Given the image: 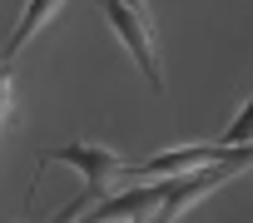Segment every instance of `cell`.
<instances>
[{"label": "cell", "mask_w": 253, "mask_h": 223, "mask_svg": "<svg viewBox=\"0 0 253 223\" xmlns=\"http://www.w3.org/2000/svg\"><path fill=\"white\" fill-rule=\"evenodd\" d=\"M94 5H99V15L109 20V30L119 35V45L129 50V60L144 70L149 89H164V70H159V50H154V25H149V15H139L129 0H94Z\"/></svg>", "instance_id": "cell-1"}, {"label": "cell", "mask_w": 253, "mask_h": 223, "mask_svg": "<svg viewBox=\"0 0 253 223\" xmlns=\"http://www.w3.org/2000/svg\"><path fill=\"white\" fill-rule=\"evenodd\" d=\"M129 5H134V10H139V15H149V0H129Z\"/></svg>", "instance_id": "cell-7"}, {"label": "cell", "mask_w": 253, "mask_h": 223, "mask_svg": "<svg viewBox=\"0 0 253 223\" xmlns=\"http://www.w3.org/2000/svg\"><path fill=\"white\" fill-rule=\"evenodd\" d=\"M129 223H149V218H129Z\"/></svg>", "instance_id": "cell-8"}, {"label": "cell", "mask_w": 253, "mask_h": 223, "mask_svg": "<svg viewBox=\"0 0 253 223\" xmlns=\"http://www.w3.org/2000/svg\"><path fill=\"white\" fill-rule=\"evenodd\" d=\"M65 5V0H25V10H20V20H15V30H10V40H5V50H0V60H15L25 45H30V35H40L50 20H55V10Z\"/></svg>", "instance_id": "cell-4"}, {"label": "cell", "mask_w": 253, "mask_h": 223, "mask_svg": "<svg viewBox=\"0 0 253 223\" xmlns=\"http://www.w3.org/2000/svg\"><path fill=\"white\" fill-rule=\"evenodd\" d=\"M218 144H253V94H248V104L233 114V124L218 134Z\"/></svg>", "instance_id": "cell-5"}, {"label": "cell", "mask_w": 253, "mask_h": 223, "mask_svg": "<svg viewBox=\"0 0 253 223\" xmlns=\"http://www.w3.org/2000/svg\"><path fill=\"white\" fill-rule=\"evenodd\" d=\"M40 164H70V169H80L84 188H94L99 198L109 193V184H114V179H124V169H129L114 149H104V144H84V139L60 144V149H45V154H40Z\"/></svg>", "instance_id": "cell-2"}, {"label": "cell", "mask_w": 253, "mask_h": 223, "mask_svg": "<svg viewBox=\"0 0 253 223\" xmlns=\"http://www.w3.org/2000/svg\"><path fill=\"white\" fill-rule=\"evenodd\" d=\"M15 109V84H10V65L0 60V129H5V114Z\"/></svg>", "instance_id": "cell-6"}, {"label": "cell", "mask_w": 253, "mask_h": 223, "mask_svg": "<svg viewBox=\"0 0 253 223\" xmlns=\"http://www.w3.org/2000/svg\"><path fill=\"white\" fill-rule=\"evenodd\" d=\"M164 188H169V179H134V188H124V193H114L109 203L89 208L80 223H124V218H149V213H159Z\"/></svg>", "instance_id": "cell-3"}]
</instances>
